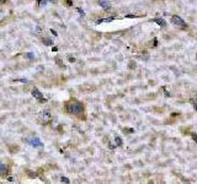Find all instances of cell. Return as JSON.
Returning <instances> with one entry per match:
<instances>
[{
	"label": "cell",
	"instance_id": "7c38bea8",
	"mask_svg": "<svg viewBox=\"0 0 197 184\" xmlns=\"http://www.w3.org/2000/svg\"><path fill=\"white\" fill-rule=\"evenodd\" d=\"M115 140H116V145H117V146H121V145H122V140H121L118 136H116Z\"/></svg>",
	"mask_w": 197,
	"mask_h": 184
},
{
	"label": "cell",
	"instance_id": "ac0fdd59",
	"mask_svg": "<svg viewBox=\"0 0 197 184\" xmlns=\"http://www.w3.org/2000/svg\"><path fill=\"white\" fill-rule=\"evenodd\" d=\"M126 132H133V129H124Z\"/></svg>",
	"mask_w": 197,
	"mask_h": 184
},
{
	"label": "cell",
	"instance_id": "5b68a950",
	"mask_svg": "<svg viewBox=\"0 0 197 184\" xmlns=\"http://www.w3.org/2000/svg\"><path fill=\"white\" fill-rule=\"evenodd\" d=\"M32 96H33L35 98H37L38 101H41V102H46V99H45V97L42 96V93H41V92H39L36 87L32 90Z\"/></svg>",
	"mask_w": 197,
	"mask_h": 184
},
{
	"label": "cell",
	"instance_id": "9c48e42d",
	"mask_svg": "<svg viewBox=\"0 0 197 184\" xmlns=\"http://www.w3.org/2000/svg\"><path fill=\"white\" fill-rule=\"evenodd\" d=\"M190 102H191V103L193 105V108L197 110V97H196V98H192V99H190Z\"/></svg>",
	"mask_w": 197,
	"mask_h": 184
},
{
	"label": "cell",
	"instance_id": "2e32d148",
	"mask_svg": "<svg viewBox=\"0 0 197 184\" xmlns=\"http://www.w3.org/2000/svg\"><path fill=\"white\" fill-rule=\"evenodd\" d=\"M65 3H67L68 6H71V5H73V1H71V0H65Z\"/></svg>",
	"mask_w": 197,
	"mask_h": 184
},
{
	"label": "cell",
	"instance_id": "5bb4252c",
	"mask_svg": "<svg viewBox=\"0 0 197 184\" xmlns=\"http://www.w3.org/2000/svg\"><path fill=\"white\" fill-rule=\"evenodd\" d=\"M56 60H57V64H58V65H60V66H64V65H63V63H62V60H60L59 58H57Z\"/></svg>",
	"mask_w": 197,
	"mask_h": 184
},
{
	"label": "cell",
	"instance_id": "52a82bcc",
	"mask_svg": "<svg viewBox=\"0 0 197 184\" xmlns=\"http://www.w3.org/2000/svg\"><path fill=\"white\" fill-rule=\"evenodd\" d=\"M7 172H9L7 166H6V165H4L3 162H0V177H4Z\"/></svg>",
	"mask_w": 197,
	"mask_h": 184
},
{
	"label": "cell",
	"instance_id": "277c9868",
	"mask_svg": "<svg viewBox=\"0 0 197 184\" xmlns=\"http://www.w3.org/2000/svg\"><path fill=\"white\" fill-rule=\"evenodd\" d=\"M26 141H27V144H30L31 146H33V147H42L43 146L42 141H41L38 138H30Z\"/></svg>",
	"mask_w": 197,
	"mask_h": 184
},
{
	"label": "cell",
	"instance_id": "8fae6325",
	"mask_svg": "<svg viewBox=\"0 0 197 184\" xmlns=\"http://www.w3.org/2000/svg\"><path fill=\"white\" fill-rule=\"evenodd\" d=\"M112 17L111 18H106V20H99V21H97V24H101V22H111L112 21Z\"/></svg>",
	"mask_w": 197,
	"mask_h": 184
},
{
	"label": "cell",
	"instance_id": "9a60e30c",
	"mask_svg": "<svg viewBox=\"0 0 197 184\" xmlns=\"http://www.w3.org/2000/svg\"><path fill=\"white\" fill-rule=\"evenodd\" d=\"M191 136H192V139L195 140V142H197V134H195V132H192V134H191Z\"/></svg>",
	"mask_w": 197,
	"mask_h": 184
},
{
	"label": "cell",
	"instance_id": "30bf717a",
	"mask_svg": "<svg viewBox=\"0 0 197 184\" xmlns=\"http://www.w3.org/2000/svg\"><path fill=\"white\" fill-rule=\"evenodd\" d=\"M43 43L46 46H52V44H53V42H52L51 39H47V38H43Z\"/></svg>",
	"mask_w": 197,
	"mask_h": 184
},
{
	"label": "cell",
	"instance_id": "ba28073f",
	"mask_svg": "<svg viewBox=\"0 0 197 184\" xmlns=\"http://www.w3.org/2000/svg\"><path fill=\"white\" fill-rule=\"evenodd\" d=\"M153 21H154V22H157V24H158V25H160V26H165V25H167L163 18H154Z\"/></svg>",
	"mask_w": 197,
	"mask_h": 184
},
{
	"label": "cell",
	"instance_id": "7a4b0ae2",
	"mask_svg": "<svg viewBox=\"0 0 197 184\" xmlns=\"http://www.w3.org/2000/svg\"><path fill=\"white\" fill-rule=\"evenodd\" d=\"M37 119H38V123H39V124L47 125V124H49L51 120H52V116H51V113H49L48 110L45 109V110H41L39 113H38Z\"/></svg>",
	"mask_w": 197,
	"mask_h": 184
},
{
	"label": "cell",
	"instance_id": "6da1fadb",
	"mask_svg": "<svg viewBox=\"0 0 197 184\" xmlns=\"http://www.w3.org/2000/svg\"><path fill=\"white\" fill-rule=\"evenodd\" d=\"M65 110L73 116L80 117L83 113H84V106L77 99H70L69 102L65 103Z\"/></svg>",
	"mask_w": 197,
	"mask_h": 184
},
{
	"label": "cell",
	"instance_id": "8992f818",
	"mask_svg": "<svg viewBox=\"0 0 197 184\" xmlns=\"http://www.w3.org/2000/svg\"><path fill=\"white\" fill-rule=\"evenodd\" d=\"M99 5L105 10H109L111 7V3L109 1V0H99Z\"/></svg>",
	"mask_w": 197,
	"mask_h": 184
},
{
	"label": "cell",
	"instance_id": "4fadbf2b",
	"mask_svg": "<svg viewBox=\"0 0 197 184\" xmlns=\"http://www.w3.org/2000/svg\"><path fill=\"white\" fill-rule=\"evenodd\" d=\"M60 182H63V183H70V180H69L67 177H60Z\"/></svg>",
	"mask_w": 197,
	"mask_h": 184
},
{
	"label": "cell",
	"instance_id": "d6986e66",
	"mask_svg": "<svg viewBox=\"0 0 197 184\" xmlns=\"http://www.w3.org/2000/svg\"><path fill=\"white\" fill-rule=\"evenodd\" d=\"M7 1V0H0V4H5Z\"/></svg>",
	"mask_w": 197,
	"mask_h": 184
},
{
	"label": "cell",
	"instance_id": "3957f363",
	"mask_svg": "<svg viewBox=\"0 0 197 184\" xmlns=\"http://www.w3.org/2000/svg\"><path fill=\"white\" fill-rule=\"evenodd\" d=\"M171 24H172L174 26H176V27L181 28V29H186V28H187V24H186L184 20H182L180 16H178V15L171 16Z\"/></svg>",
	"mask_w": 197,
	"mask_h": 184
},
{
	"label": "cell",
	"instance_id": "e0dca14e",
	"mask_svg": "<svg viewBox=\"0 0 197 184\" xmlns=\"http://www.w3.org/2000/svg\"><path fill=\"white\" fill-rule=\"evenodd\" d=\"M4 17V11L3 10H0V18H3Z\"/></svg>",
	"mask_w": 197,
	"mask_h": 184
}]
</instances>
